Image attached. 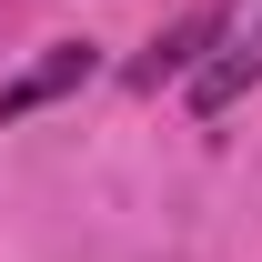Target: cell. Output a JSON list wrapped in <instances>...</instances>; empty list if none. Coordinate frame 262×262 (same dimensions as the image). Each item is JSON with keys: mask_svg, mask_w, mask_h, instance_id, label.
<instances>
[{"mask_svg": "<svg viewBox=\"0 0 262 262\" xmlns=\"http://www.w3.org/2000/svg\"><path fill=\"white\" fill-rule=\"evenodd\" d=\"M91 71H101V51H91V40H51V51H40L20 81H0V121H31V111H51V101H61V91H81Z\"/></svg>", "mask_w": 262, "mask_h": 262, "instance_id": "cell-1", "label": "cell"}, {"mask_svg": "<svg viewBox=\"0 0 262 262\" xmlns=\"http://www.w3.org/2000/svg\"><path fill=\"white\" fill-rule=\"evenodd\" d=\"M252 81H262V20H252V31H232V40H212V61L192 71V111H202V121H222Z\"/></svg>", "mask_w": 262, "mask_h": 262, "instance_id": "cell-2", "label": "cell"}, {"mask_svg": "<svg viewBox=\"0 0 262 262\" xmlns=\"http://www.w3.org/2000/svg\"><path fill=\"white\" fill-rule=\"evenodd\" d=\"M212 40H222V10H192L182 31H162L151 51H141V61H131V91H162V81H192Z\"/></svg>", "mask_w": 262, "mask_h": 262, "instance_id": "cell-3", "label": "cell"}]
</instances>
